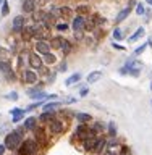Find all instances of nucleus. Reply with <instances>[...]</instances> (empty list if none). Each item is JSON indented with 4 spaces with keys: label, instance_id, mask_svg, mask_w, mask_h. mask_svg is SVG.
<instances>
[{
    "label": "nucleus",
    "instance_id": "f257e3e1",
    "mask_svg": "<svg viewBox=\"0 0 152 155\" xmlns=\"http://www.w3.org/2000/svg\"><path fill=\"white\" fill-rule=\"evenodd\" d=\"M24 134H26V131H24L23 128H16V129H12L10 133L5 136L3 139V145L7 150H18L19 145L23 144V140L26 139L24 137Z\"/></svg>",
    "mask_w": 152,
    "mask_h": 155
},
{
    "label": "nucleus",
    "instance_id": "f03ea898",
    "mask_svg": "<svg viewBox=\"0 0 152 155\" xmlns=\"http://www.w3.org/2000/svg\"><path fill=\"white\" fill-rule=\"evenodd\" d=\"M39 150H41V145H39L36 140H34V137L31 139H24L23 144L19 145V149L16 150L18 155H37Z\"/></svg>",
    "mask_w": 152,
    "mask_h": 155
},
{
    "label": "nucleus",
    "instance_id": "7ed1b4c3",
    "mask_svg": "<svg viewBox=\"0 0 152 155\" xmlns=\"http://www.w3.org/2000/svg\"><path fill=\"white\" fill-rule=\"evenodd\" d=\"M141 68H143V65H141L139 61L133 60V58H130L128 61L125 63L123 68H120V73L121 74H131V76H138Z\"/></svg>",
    "mask_w": 152,
    "mask_h": 155
},
{
    "label": "nucleus",
    "instance_id": "20e7f679",
    "mask_svg": "<svg viewBox=\"0 0 152 155\" xmlns=\"http://www.w3.org/2000/svg\"><path fill=\"white\" fill-rule=\"evenodd\" d=\"M65 129H66V126H65V123H63V120H58V118L52 120L50 123L47 124V131L52 136H60V134L65 133Z\"/></svg>",
    "mask_w": 152,
    "mask_h": 155
},
{
    "label": "nucleus",
    "instance_id": "39448f33",
    "mask_svg": "<svg viewBox=\"0 0 152 155\" xmlns=\"http://www.w3.org/2000/svg\"><path fill=\"white\" fill-rule=\"evenodd\" d=\"M89 136H94V134H92V131H91V126H87V124H78L76 129H75V136H73V137L79 139V140H84V139L89 137Z\"/></svg>",
    "mask_w": 152,
    "mask_h": 155
},
{
    "label": "nucleus",
    "instance_id": "423d86ee",
    "mask_svg": "<svg viewBox=\"0 0 152 155\" xmlns=\"http://www.w3.org/2000/svg\"><path fill=\"white\" fill-rule=\"evenodd\" d=\"M47 133L49 131L47 129H44V128H41V126H37L36 129H34V140L39 144V145H47V142H49V137H47Z\"/></svg>",
    "mask_w": 152,
    "mask_h": 155
},
{
    "label": "nucleus",
    "instance_id": "0eeeda50",
    "mask_svg": "<svg viewBox=\"0 0 152 155\" xmlns=\"http://www.w3.org/2000/svg\"><path fill=\"white\" fill-rule=\"evenodd\" d=\"M28 61H29V66L32 68V70H42V66H44V61H42V58L37 55V53H29V57H28Z\"/></svg>",
    "mask_w": 152,
    "mask_h": 155
},
{
    "label": "nucleus",
    "instance_id": "6e6552de",
    "mask_svg": "<svg viewBox=\"0 0 152 155\" xmlns=\"http://www.w3.org/2000/svg\"><path fill=\"white\" fill-rule=\"evenodd\" d=\"M21 81L24 84H34L37 81V73L34 70H24L21 73Z\"/></svg>",
    "mask_w": 152,
    "mask_h": 155
},
{
    "label": "nucleus",
    "instance_id": "1a4fd4ad",
    "mask_svg": "<svg viewBox=\"0 0 152 155\" xmlns=\"http://www.w3.org/2000/svg\"><path fill=\"white\" fill-rule=\"evenodd\" d=\"M28 95L31 97L32 100H44V99H47L49 94H46V92H42L41 87H34V89H29L28 91Z\"/></svg>",
    "mask_w": 152,
    "mask_h": 155
},
{
    "label": "nucleus",
    "instance_id": "9d476101",
    "mask_svg": "<svg viewBox=\"0 0 152 155\" xmlns=\"http://www.w3.org/2000/svg\"><path fill=\"white\" fill-rule=\"evenodd\" d=\"M37 31H39V28H37V26H24V28H23V31H21L23 41H29V39H32V37L37 34Z\"/></svg>",
    "mask_w": 152,
    "mask_h": 155
},
{
    "label": "nucleus",
    "instance_id": "9b49d317",
    "mask_svg": "<svg viewBox=\"0 0 152 155\" xmlns=\"http://www.w3.org/2000/svg\"><path fill=\"white\" fill-rule=\"evenodd\" d=\"M37 121H39L37 116H28V118H24L21 128L24 131H34V129L37 128Z\"/></svg>",
    "mask_w": 152,
    "mask_h": 155
},
{
    "label": "nucleus",
    "instance_id": "f8f14e48",
    "mask_svg": "<svg viewBox=\"0 0 152 155\" xmlns=\"http://www.w3.org/2000/svg\"><path fill=\"white\" fill-rule=\"evenodd\" d=\"M97 136H89L87 139L83 140V149L86 150V152H94V147H96V144H97Z\"/></svg>",
    "mask_w": 152,
    "mask_h": 155
},
{
    "label": "nucleus",
    "instance_id": "ddd939ff",
    "mask_svg": "<svg viewBox=\"0 0 152 155\" xmlns=\"http://www.w3.org/2000/svg\"><path fill=\"white\" fill-rule=\"evenodd\" d=\"M24 26H26V18L23 15H18V16L13 18V31L15 32H21Z\"/></svg>",
    "mask_w": 152,
    "mask_h": 155
},
{
    "label": "nucleus",
    "instance_id": "4468645a",
    "mask_svg": "<svg viewBox=\"0 0 152 155\" xmlns=\"http://www.w3.org/2000/svg\"><path fill=\"white\" fill-rule=\"evenodd\" d=\"M10 115H12L13 123H19V121L24 118V115H26V110L24 108H12L10 110Z\"/></svg>",
    "mask_w": 152,
    "mask_h": 155
},
{
    "label": "nucleus",
    "instance_id": "2eb2a0df",
    "mask_svg": "<svg viewBox=\"0 0 152 155\" xmlns=\"http://www.w3.org/2000/svg\"><path fill=\"white\" fill-rule=\"evenodd\" d=\"M75 118L78 121V124H87V123H91V121H92V116L89 113H83V111H76Z\"/></svg>",
    "mask_w": 152,
    "mask_h": 155
},
{
    "label": "nucleus",
    "instance_id": "dca6fc26",
    "mask_svg": "<svg viewBox=\"0 0 152 155\" xmlns=\"http://www.w3.org/2000/svg\"><path fill=\"white\" fill-rule=\"evenodd\" d=\"M36 50H37V53H42V55L46 57V55L50 53V44H47V42H44V41H39L36 44Z\"/></svg>",
    "mask_w": 152,
    "mask_h": 155
},
{
    "label": "nucleus",
    "instance_id": "f3484780",
    "mask_svg": "<svg viewBox=\"0 0 152 155\" xmlns=\"http://www.w3.org/2000/svg\"><path fill=\"white\" fill-rule=\"evenodd\" d=\"M105 149H107V139L105 137H99V139H97L96 147H94V153L100 155V153L105 152Z\"/></svg>",
    "mask_w": 152,
    "mask_h": 155
},
{
    "label": "nucleus",
    "instance_id": "a211bd4d",
    "mask_svg": "<svg viewBox=\"0 0 152 155\" xmlns=\"http://www.w3.org/2000/svg\"><path fill=\"white\" fill-rule=\"evenodd\" d=\"M84 24H86V19L83 16H76L75 19H73V31L75 32H79L84 29Z\"/></svg>",
    "mask_w": 152,
    "mask_h": 155
},
{
    "label": "nucleus",
    "instance_id": "6ab92c4d",
    "mask_svg": "<svg viewBox=\"0 0 152 155\" xmlns=\"http://www.w3.org/2000/svg\"><path fill=\"white\" fill-rule=\"evenodd\" d=\"M55 115H57L55 111H42V113L39 115V118H37V120H39V121H42V123H47V124H49L52 120H55Z\"/></svg>",
    "mask_w": 152,
    "mask_h": 155
},
{
    "label": "nucleus",
    "instance_id": "aec40b11",
    "mask_svg": "<svg viewBox=\"0 0 152 155\" xmlns=\"http://www.w3.org/2000/svg\"><path fill=\"white\" fill-rule=\"evenodd\" d=\"M130 13H131V8H130V7H128V8H123V10H121V12H120V13L115 16V23H117V24L123 23L125 19L130 16Z\"/></svg>",
    "mask_w": 152,
    "mask_h": 155
},
{
    "label": "nucleus",
    "instance_id": "412c9836",
    "mask_svg": "<svg viewBox=\"0 0 152 155\" xmlns=\"http://www.w3.org/2000/svg\"><path fill=\"white\" fill-rule=\"evenodd\" d=\"M23 12L24 13H32L36 10V2L34 0H23Z\"/></svg>",
    "mask_w": 152,
    "mask_h": 155
},
{
    "label": "nucleus",
    "instance_id": "4be33fe9",
    "mask_svg": "<svg viewBox=\"0 0 152 155\" xmlns=\"http://www.w3.org/2000/svg\"><path fill=\"white\" fill-rule=\"evenodd\" d=\"M102 78V71H91L89 74H87V84H94V82H97Z\"/></svg>",
    "mask_w": 152,
    "mask_h": 155
},
{
    "label": "nucleus",
    "instance_id": "5701e85b",
    "mask_svg": "<svg viewBox=\"0 0 152 155\" xmlns=\"http://www.w3.org/2000/svg\"><path fill=\"white\" fill-rule=\"evenodd\" d=\"M144 34H146V29H144V28H138V29L134 31V34H131V36L128 37V41H130V42H136L138 39L143 37Z\"/></svg>",
    "mask_w": 152,
    "mask_h": 155
},
{
    "label": "nucleus",
    "instance_id": "b1692460",
    "mask_svg": "<svg viewBox=\"0 0 152 155\" xmlns=\"http://www.w3.org/2000/svg\"><path fill=\"white\" fill-rule=\"evenodd\" d=\"M79 79H81V73H73V74L65 81V84L66 86H73V84H76V82H79Z\"/></svg>",
    "mask_w": 152,
    "mask_h": 155
},
{
    "label": "nucleus",
    "instance_id": "393cba45",
    "mask_svg": "<svg viewBox=\"0 0 152 155\" xmlns=\"http://www.w3.org/2000/svg\"><path fill=\"white\" fill-rule=\"evenodd\" d=\"M104 129H105V126H104V123H100V121H96V123L91 126V131H92V134H94V136H97L99 133H102Z\"/></svg>",
    "mask_w": 152,
    "mask_h": 155
},
{
    "label": "nucleus",
    "instance_id": "a878e982",
    "mask_svg": "<svg viewBox=\"0 0 152 155\" xmlns=\"http://www.w3.org/2000/svg\"><path fill=\"white\" fill-rule=\"evenodd\" d=\"M10 71H12V63L0 60V73H2V74H7Z\"/></svg>",
    "mask_w": 152,
    "mask_h": 155
},
{
    "label": "nucleus",
    "instance_id": "bb28decb",
    "mask_svg": "<svg viewBox=\"0 0 152 155\" xmlns=\"http://www.w3.org/2000/svg\"><path fill=\"white\" fill-rule=\"evenodd\" d=\"M58 105H62V102H47L46 105H44V111H55V108Z\"/></svg>",
    "mask_w": 152,
    "mask_h": 155
},
{
    "label": "nucleus",
    "instance_id": "cd10ccee",
    "mask_svg": "<svg viewBox=\"0 0 152 155\" xmlns=\"http://www.w3.org/2000/svg\"><path fill=\"white\" fill-rule=\"evenodd\" d=\"M63 39L62 37H52L50 39V48H62Z\"/></svg>",
    "mask_w": 152,
    "mask_h": 155
},
{
    "label": "nucleus",
    "instance_id": "c85d7f7f",
    "mask_svg": "<svg viewBox=\"0 0 152 155\" xmlns=\"http://www.w3.org/2000/svg\"><path fill=\"white\" fill-rule=\"evenodd\" d=\"M89 12H91V8H89V5H78L76 7V13L79 15H89Z\"/></svg>",
    "mask_w": 152,
    "mask_h": 155
},
{
    "label": "nucleus",
    "instance_id": "c756f323",
    "mask_svg": "<svg viewBox=\"0 0 152 155\" xmlns=\"http://www.w3.org/2000/svg\"><path fill=\"white\" fill-rule=\"evenodd\" d=\"M107 131H109V136L110 137H115L117 136V124L113 123V121H110L109 126H107Z\"/></svg>",
    "mask_w": 152,
    "mask_h": 155
},
{
    "label": "nucleus",
    "instance_id": "7c9ffc66",
    "mask_svg": "<svg viewBox=\"0 0 152 155\" xmlns=\"http://www.w3.org/2000/svg\"><path fill=\"white\" fill-rule=\"evenodd\" d=\"M3 97H5L7 100H13V102H16V100L19 99V95H18V92H16V91H12V92H8V94H5Z\"/></svg>",
    "mask_w": 152,
    "mask_h": 155
},
{
    "label": "nucleus",
    "instance_id": "2f4dec72",
    "mask_svg": "<svg viewBox=\"0 0 152 155\" xmlns=\"http://www.w3.org/2000/svg\"><path fill=\"white\" fill-rule=\"evenodd\" d=\"M62 50H63V53H65V55H68V53L71 52V44H70V41H66V39H63Z\"/></svg>",
    "mask_w": 152,
    "mask_h": 155
},
{
    "label": "nucleus",
    "instance_id": "473e14b6",
    "mask_svg": "<svg viewBox=\"0 0 152 155\" xmlns=\"http://www.w3.org/2000/svg\"><path fill=\"white\" fill-rule=\"evenodd\" d=\"M58 12H60V15H63V16L65 18H70L71 16V8H68V7H60V10H58Z\"/></svg>",
    "mask_w": 152,
    "mask_h": 155
},
{
    "label": "nucleus",
    "instance_id": "72a5a7b5",
    "mask_svg": "<svg viewBox=\"0 0 152 155\" xmlns=\"http://www.w3.org/2000/svg\"><path fill=\"white\" fill-rule=\"evenodd\" d=\"M8 13H10V5H8L7 0H5L3 5H2V10H0V15H2V16H7Z\"/></svg>",
    "mask_w": 152,
    "mask_h": 155
},
{
    "label": "nucleus",
    "instance_id": "f704fd0d",
    "mask_svg": "<svg viewBox=\"0 0 152 155\" xmlns=\"http://www.w3.org/2000/svg\"><path fill=\"white\" fill-rule=\"evenodd\" d=\"M5 81H8V82H13V81H16V74H15L13 71H10L5 74Z\"/></svg>",
    "mask_w": 152,
    "mask_h": 155
},
{
    "label": "nucleus",
    "instance_id": "c9c22d12",
    "mask_svg": "<svg viewBox=\"0 0 152 155\" xmlns=\"http://www.w3.org/2000/svg\"><path fill=\"white\" fill-rule=\"evenodd\" d=\"M136 13H138L139 16H143V15L146 13V10H144V5H143V3H136Z\"/></svg>",
    "mask_w": 152,
    "mask_h": 155
},
{
    "label": "nucleus",
    "instance_id": "e433bc0d",
    "mask_svg": "<svg viewBox=\"0 0 152 155\" xmlns=\"http://www.w3.org/2000/svg\"><path fill=\"white\" fill-rule=\"evenodd\" d=\"M121 37H123L121 31H120L118 28H115V29H113V39H115V41H121Z\"/></svg>",
    "mask_w": 152,
    "mask_h": 155
},
{
    "label": "nucleus",
    "instance_id": "4c0bfd02",
    "mask_svg": "<svg viewBox=\"0 0 152 155\" xmlns=\"http://www.w3.org/2000/svg\"><path fill=\"white\" fill-rule=\"evenodd\" d=\"M44 58H46V61H47V63H50V65H52V63H55V60H57L53 53H49V55H46Z\"/></svg>",
    "mask_w": 152,
    "mask_h": 155
},
{
    "label": "nucleus",
    "instance_id": "58836bf2",
    "mask_svg": "<svg viewBox=\"0 0 152 155\" xmlns=\"http://www.w3.org/2000/svg\"><path fill=\"white\" fill-rule=\"evenodd\" d=\"M146 47H147V44H143L141 47L136 48V50H134V57H136V55H141V53H143V52L146 50Z\"/></svg>",
    "mask_w": 152,
    "mask_h": 155
},
{
    "label": "nucleus",
    "instance_id": "ea45409f",
    "mask_svg": "<svg viewBox=\"0 0 152 155\" xmlns=\"http://www.w3.org/2000/svg\"><path fill=\"white\" fill-rule=\"evenodd\" d=\"M57 29H58V31H63V32H65L66 29H68V24H66V23H58V24H57Z\"/></svg>",
    "mask_w": 152,
    "mask_h": 155
},
{
    "label": "nucleus",
    "instance_id": "a19ab883",
    "mask_svg": "<svg viewBox=\"0 0 152 155\" xmlns=\"http://www.w3.org/2000/svg\"><path fill=\"white\" fill-rule=\"evenodd\" d=\"M104 21H105V19L102 18V16H99V15H94V23H96V24H102Z\"/></svg>",
    "mask_w": 152,
    "mask_h": 155
},
{
    "label": "nucleus",
    "instance_id": "79ce46f5",
    "mask_svg": "<svg viewBox=\"0 0 152 155\" xmlns=\"http://www.w3.org/2000/svg\"><path fill=\"white\" fill-rule=\"evenodd\" d=\"M112 47L117 48V50H125V47H123V45H120V44H117V42H112Z\"/></svg>",
    "mask_w": 152,
    "mask_h": 155
},
{
    "label": "nucleus",
    "instance_id": "37998d69",
    "mask_svg": "<svg viewBox=\"0 0 152 155\" xmlns=\"http://www.w3.org/2000/svg\"><path fill=\"white\" fill-rule=\"evenodd\" d=\"M87 92H89V89H86V87H84V89H81V91H79V95H81V97H86V95H87Z\"/></svg>",
    "mask_w": 152,
    "mask_h": 155
},
{
    "label": "nucleus",
    "instance_id": "c03bdc74",
    "mask_svg": "<svg viewBox=\"0 0 152 155\" xmlns=\"http://www.w3.org/2000/svg\"><path fill=\"white\" fill-rule=\"evenodd\" d=\"M66 70H68L66 63H62V65H60V68H58V71H62V73H63V71H66Z\"/></svg>",
    "mask_w": 152,
    "mask_h": 155
},
{
    "label": "nucleus",
    "instance_id": "a18cd8bd",
    "mask_svg": "<svg viewBox=\"0 0 152 155\" xmlns=\"http://www.w3.org/2000/svg\"><path fill=\"white\" fill-rule=\"evenodd\" d=\"M7 53H8V50H5L3 47H0V58H2V57H5Z\"/></svg>",
    "mask_w": 152,
    "mask_h": 155
},
{
    "label": "nucleus",
    "instance_id": "49530a36",
    "mask_svg": "<svg viewBox=\"0 0 152 155\" xmlns=\"http://www.w3.org/2000/svg\"><path fill=\"white\" fill-rule=\"evenodd\" d=\"M5 150H7V149H5V145H3V144H0V155H3V153H5Z\"/></svg>",
    "mask_w": 152,
    "mask_h": 155
},
{
    "label": "nucleus",
    "instance_id": "de8ad7c7",
    "mask_svg": "<svg viewBox=\"0 0 152 155\" xmlns=\"http://www.w3.org/2000/svg\"><path fill=\"white\" fill-rule=\"evenodd\" d=\"M18 65L19 68H23V57H18Z\"/></svg>",
    "mask_w": 152,
    "mask_h": 155
},
{
    "label": "nucleus",
    "instance_id": "09e8293b",
    "mask_svg": "<svg viewBox=\"0 0 152 155\" xmlns=\"http://www.w3.org/2000/svg\"><path fill=\"white\" fill-rule=\"evenodd\" d=\"M147 44H149V45H150V47H152V37H150V39H149V42H147Z\"/></svg>",
    "mask_w": 152,
    "mask_h": 155
},
{
    "label": "nucleus",
    "instance_id": "8fccbe9b",
    "mask_svg": "<svg viewBox=\"0 0 152 155\" xmlns=\"http://www.w3.org/2000/svg\"><path fill=\"white\" fill-rule=\"evenodd\" d=\"M146 2H147L149 5H152V0H146Z\"/></svg>",
    "mask_w": 152,
    "mask_h": 155
},
{
    "label": "nucleus",
    "instance_id": "3c124183",
    "mask_svg": "<svg viewBox=\"0 0 152 155\" xmlns=\"http://www.w3.org/2000/svg\"><path fill=\"white\" fill-rule=\"evenodd\" d=\"M150 89H152V74H150Z\"/></svg>",
    "mask_w": 152,
    "mask_h": 155
},
{
    "label": "nucleus",
    "instance_id": "603ef678",
    "mask_svg": "<svg viewBox=\"0 0 152 155\" xmlns=\"http://www.w3.org/2000/svg\"><path fill=\"white\" fill-rule=\"evenodd\" d=\"M3 2H5V0H0V5H3Z\"/></svg>",
    "mask_w": 152,
    "mask_h": 155
},
{
    "label": "nucleus",
    "instance_id": "864d4df0",
    "mask_svg": "<svg viewBox=\"0 0 152 155\" xmlns=\"http://www.w3.org/2000/svg\"><path fill=\"white\" fill-rule=\"evenodd\" d=\"M150 104H152V102H150Z\"/></svg>",
    "mask_w": 152,
    "mask_h": 155
}]
</instances>
